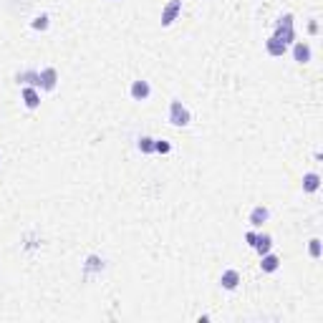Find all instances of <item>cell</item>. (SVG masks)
Wrapping results in <instances>:
<instances>
[{
  "label": "cell",
  "mask_w": 323,
  "mask_h": 323,
  "mask_svg": "<svg viewBox=\"0 0 323 323\" xmlns=\"http://www.w3.org/2000/svg\"><path fill=\"white\" fill-rule=\"evenodd\" d=\"M278 41H283L285 46H290V43H295V28H293V16L290 13H285L280 21H278V26H275V33H273Z\"/></svg>",
  "instance_id": "1"
},
{
  "label": "cell",
  "mask_w": 323,
  "mask_h": 323,
  "mask_svg": "<svg viewBox=\"0 0 323 323\" xmlns=\"http://www.w3.org/2000/svg\"><path fill=\"white\" fill-rule=\"evenodd\" d=\"M190 121H192V116L182 106V101H172V106H170V124L172 126H187Z\"/></svg>",
  "instance_id": "2"
},
{
  "label": "cell",
  "mask_w": 323,
  "mask_h": 323,
  "mask_svg": "<svg viewBox=\"0 0 323 323\" xmlns=\"http://www.w3.org/2000/svg\"><path fill=\"white\" fill-rule=\"evenodd\" d=\"M180 13H182V0H170L167 8L162 11V26L170 28V26L177 21V16H180Z\"/></svg>",
  "instance_id": "3"
},
{
  "label": "cell",
  "mask_w": 323,
  "mask_h": 323,
  "mask_svg": "<svg viewBox=\"0 0 323 323\" xmlns=\"http://www.w3.org/2000/svg\"><path fill=\"white\" fill-rule=\"evenodd\" d=\"M149 94H151L149 81H134V84H131V99H134V101H146Z\"/></svg>",
  "instance_id": "4"
},
{
  "label": "cell",
  "mask_w": 323,
  "mask_h": 323,
  "mask_svg": "<svg viewBox=\"0 0 323 323\" xmlns=\"http://www.w3.org/2000/svg\"><path fill=\"white\" fill-rule=\"evenodd\" d=\"M293 58H295L298 63H308V61H310V46L303 43V41H295V43H293Z\"/></svg>",
  "instance_id": "5"
},
{
  "label": "cell",
  "mask_w": 323,
  "mask_h": 323,
  "mask_svg": "<svg viewBox=\"0 0 323 323\" xmlns=\"http://www.w3.org/2000/svg\"><path fill=\"white\" fill-rule=\"evenodd\" d=\"M56 81H58L56 68H43V71H41V89L53 91V89H56Z\"/></svg>",
  "instance_id": "6"
},
{
  "label": "cell",
  "mask_w": 323,
  "mask_h": 323,
  "mask_svg": "<svg viewBox=\"0 0 323 323\" xmlns=\"http://www.w3.org/2000/svg\"><path fill=\"white\" fill-rule=\"evenodd\" d=\"M268 217H270L268 207L258 205V207H253V212H250V225H253V227H263V222H265Z\"/></svg>",
  "instance_id": "7"
},
{
  "label": "cell",
  "mask_w": 323,
  "mask_h": 323,
  "mask_svg": "<svg viewBox=\"0 0 323 323\" xmlns=\"http://www.w3.org/2000/svg\"><path fill=\"white\" fill-rule=\"evenodd\" d=\"M220 283H222L225 290H235L237 283H240V273H237V270H225L222 278H220Z\"/></svg>",
  "instance_id": "8"
},
{
  "label": "cell",
  "mask_w": 323,
  "mask_h": 323,
  "mask_svg": "<svg viewBox=\"0 0 323 323\" xmlns=\"http://www.w3.org/2000/svg\"><path fill=\"white\" fill-rule=\"evenodd\" d=\"M265 48H268V53H270V56H283V53L288 51V46H285L283 41H278L275 36H270V38L265 41Z\"/></svg>",
  "instance_id": "9"
},
{
  "label": "cell",
  "mask_w": 323,
  "mask_h": 323,
  "mask_svg": "<svg viewBox=\"0 0 323 323\" xmlns=\"http://www.w3.org/2000/svg\"><path fill=\"white\" fill-rule=\"evenodd\" d=\"M18 84L41 89V73H36V71H23V73H18Z\"/></svg>",
  "instance_id": "10"
},
{
  "label": "cell",
  "mask_w": 323,
  "mask_h": 323,
  "mask_svg": "<svg viewBox=\"0 0 323 323\" xmlns=\"http://www.w3.org/2000/svg\"><path fill=\"white\" fill-rule=\"evenodd\" d=\"M23 101H26L28 109H38L41 106V96H38V91L33 86H26L23 89Z\"/></svg>",
  "instance_id": "11"
},
{
  "label": "cell",
  "mask_w": 323,
  "mask_h": 323,
  "mask_svg": "<svg viewBox=\"0 0 323 323\" xmlns=\"http://www.w3.org/2000/svg\"><path fill=\"white\" fill-rule=\"evenodd\" d=\"M260 268H263L265 273H275V270L280 268V258H278V255H273V253H265V255H263V260H260Z\"/></svg>",
  "instance_id": "12"
},
{
  "label": "cell",
  "mask_w": 323,
  "mask_h": 323,
  "mask_svg": "<svg viewBox=\"0 0 323 323\" xmlns=\"http://www.w3.org/2000/svg\"><path fill=\"white\" fill-rule=\"evenodd\" d=\"M260 255H265V253H270V248H273V237L270 235H265V232H260L258 237H255V245H253Z\"/></svg>",
  "instance_id": "13"
},
{
  "label": "cell",
  "mask_w": 323,
  "mask_h": 323,
  "mask_svg": "<svg viewBox=\"0 0 323 323\" xmlns=\"http://www.w3.org/2000/svg\"><path fill=\"white\" fill-rule=\"evenodd\" d=\"M320 187V177L315 175V172H308L305 177H303V190L305 192H315Z\"/></svg>",
  "instance_id": "14"
},
{
  "label": "cell",
  "mask_w": 323,
  "mask_h": 323,
  "mask_svg": "<svg viewBox=\"0 0 323 323\" xmlns=\"http://www.w3.org/2000/svg\"><path fill=\"white\" fill-rule=\"evenodd\" d=\"M101 268H104V260H101L99 255H89V258H86V265H84L86 273H96V270H101Z\"/></svg>",
  "instance_id": "15"
},
{
  "label": "cell",
  "mask_w": 323,
  "mask_h": 323,
  "mask_svg": "<svg viewBox=\"0 0 323 323\" xmlns=\"http://www.w3.org/2000/svg\"><path fill=\"white\" fill-rule=\"evenodd\" d=\"M139 149H141L144 154H151V151H154V139H151V136H141V139H139Z\"/></svg>",
  "instance_id": "16"
},
{
  "label": "cell",
  "mask_w": 323,
  "mask_h": 323,
  "mask_svg": "<svg viewBox=\"0 0 323 323\" xmlns=\"http://www.w3.org/2000/svg\"><path fill=\"white\" fill-rule=\"evenodd\" d=\"M154 151H159V154H170L172 151V144L170 141H165V139H154Z\"/></svg>",
  "instance_id": "17"
},
{
  "label": "cell",
  "mask_w": 323,
  "mask_h": 323,
  "mask_svg": "<svg viewBox=\"0 0 323 323\" xmlns=\"http://www.w3.org/2000/svg\"><path fill=\"white\" fill-rule=\"evenodd\" d=\"M308 250H310V258H315V260H318V258H320V240H318V237H313V240H310V245H308Z\"/></svg>",
  "instance_id": "18"
},
{
  "label": "cell",
  "mask_w": 323,
  "mask_h": 323,
  "mask_svg": "<svg viewBox=\"0 0 323 323\" xmlns=\"http://www.w3.org/2000/svg\"><path fill=\"white\" fill-rule=\"evenodd\" d=\"M33 28H36V31H46V28H48V16H38V18L33 21Z\"/></svg>",
  "instance_id": "19"
},
{
  "label": "cell",
  "mask_w": 323,
  "mask_h": 323,
  "mask_svg": "<svg viewBox=\"0 0 323 323\" xmlns=\"http://www.w3.org/2000/svg\"><path fill=\"white\" fill-rule=\"evenodd\" d=\"M255 237H258L255 232H248V235H245V243H248V245L253 248V245H255Z\"/></svg>",
  "instance_id": "20"
},
{
  "label": "cell",
  "mask_w": 323,
  "mask_h": 323,
  "mask_svg": "<svg viewBox=\"0 0 323 323\" xmlns=\"http://www.w3.org/2000/svg\"><path fill=\"white\" fill-rule=\"evenodd\" d=\"M308 31H310V33H318V23H315V21H313V23H310V26H308Z\"/></svg>",
  "instance_id": "21"
}]
</instances>
